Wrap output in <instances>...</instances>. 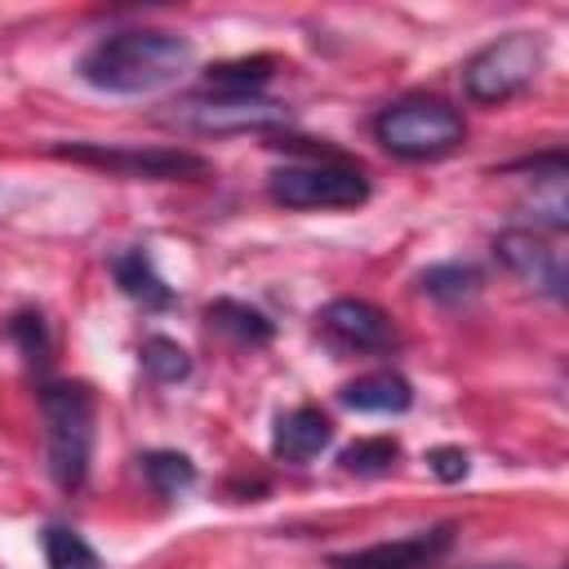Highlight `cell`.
Returning <instances> with one entry per match:
<instances>
[{
    "label": "cell",
    "instance_id": "7402d4cb",
    "mask_svg": "<svg viewBox=\"0 0 569 569\" xmlns=\"http://www.w3.org/2000/svg\"><path fill=\"white\" fill-rule=\"evenodd\" d=\"M427 467L440 476V480H462L467 476V467H471V458L458 449V445H436V449H427Z\"/></svg>",
    "mask_w": 569,
    "mask_h": 569
},
{
    "label": "cell",
    "instance_id": "7c38bea8",
    "mask_svg": "<svg viewBox=\"0 0 569 569\" xmlns=\"http://www.w3.org/2000/svg\"><path fill=\"white\" fill-rule=\"evenodd\" d=\"M338 400L347 409H360V413H405L413 405V387L405 373L396 369H378V373H365L356 382H347L338 391Z\"/></svg>",
    "mask_w": 569,
    "mask_h": 569
},
{
    "label": "cell",
    "instance_id": "9a60e30c",
    "mask_svg": "<svg viewBox=\"0 0 569 569\" xmlns=\"http://www.w3.org/2000/svg\"><path fill=\"white\" fill-rule=\"evenodd\" d=\"M276 76V58H231V62H213L204 71V89L209 93H258L267 80Z\"/></svg>",
    "mask_w": 569,
    "mask_h": 569
},
{
    "label": "cell",
    "instance_id": "ac0fdd59",
    "mask_svg": "<svg viewBox=\"0 0 569 569\" xmlns=\"http://www.w3.org/2000/svg\"><path fill=\"white\" fill-rule=\"evenodd\" d=\"M40 547H44V565L49 569H102L98 551L67 525H44Z\"/></svg>",
    "mask_w": 569,
    "mask_h": 569
},
{
    "label": "cell",
    "instance_id": "3957f363",
    "mask_svg": "<svg viewBox=\"0 0 569 569\" xmlns=\"http://www.w3.org/2000/svg\"><path fill=\"white\" fill-rule=\"evenodd\" d=\"M373 138L400 160H440L462 147L467 124H462V111L449 107L445 98L409 93L387 102L373 116Z\"/></svg>",
    "mask_w": 569,
    "mask_h": 569
},
{
    "label": "cell",
    "instance_id": "52a82bcc",
    "mask_svg": "<svg viewBox=\"0 0 569 569\" xmlns=\"http://www.w3.org/2000/svg\"><path fill=\"white\" fill-rule=\"evenodd\" d=\"M169 124L178 129H191V133H249V129H271V124H284L289 120V107L276 102V98H262V93H196V98H182L173 102V111L164 116Z\"/></svg>",
    "mask_w": 569,
    "mask_h": 569
},
{
    "label": "cell",
    "instance_id": "4fadbf2b",
    "mask_svg": "<svg viewBox=\"0 0 569 569\" xmlns=\"http://www.w3.org/2000/svg\"><path fill=\"white\" fill-rule=\"evenodd\" d=\"M111 276H116V284L133 298V302H142L147 311H164V307H173V289L160 280V271L151 267V253L147 249H124V253H116L111 258Z\"/></svg>",
    "mask_w": 569,
    "mask_h": 569
},
{
    "label": "cell",
    "instance_id": "9c48e42d",
    "mask_svg": "<svg viewBox=\"0 0 569 569\" xmlns=\"http://www.w3.org/2000/svg\"><path fill=\"white\" fill-rule=\"evenodd\" d=\"M493 253H498V262L507 267V271H516L525 284H533L538 293H547V298H565V284H569V276H565V258H560V249L547 240V236H538V231H525V227H507V231H498L493 236Z\"/></svg>",
    "mask_w": 569,
    "mask_h": 569
},
{
    "label": "cell",
    "instance_id": "e0dca14e",
    "mask_svg": "<svg viewBox=\"0 0 569 569\" xmlns=\"http://www.w3.org/2000/svg\"><path fill=\"white\" fill-rule=\"evenodd\" d=\"M142 476L160 498H178L196 485V462L178 449H151V453H142Z\"/></svg>",
    "mask_w": 569,
    "mask_h": 569
},
{
    "label": "cell",
    "instance_id": "603a6c76",
    "mask_svg": "<svg viewBox=\"0 0 569 569\" xmlns=\"http://www.w3.org/2000/svg\"><path fill=\"white\" fill-rule=\"evenodd\" d=\"M476 569H511V565H476Z\"/></svg>",
    "mask_w": 569,
    "mask_h": 569
},
{
    "label": "cell",
    "instance_id": "6da1fadb",
    "mask_svg": "<svg viewBox=\"0 0 569 569\" xmlns=\"http://www.w3.org/2000/svg\"><path fill=\"white\" fill-rule=\"evenodd\" d=\"M191 67V40L164 27H129L93 40L76 71L102 93H156Z\"/></svg>",
    "mask_w": 569,
    "mask_h": 569
},
{
    "label": "cell",
    "instance_id": "2e32d148",
    "mask_svg": "<svg viewBox=\"0 0 569 569\" xmlns=\"http://www.w3.org/2000/svg\"><path fill=\"white\" fill-rule=\"evenodd\" d=\"M418 284H422L427 298L453 307V302H467V298L480 293V271L471 262H436V267H427L418 276Z\"/></svg>",
    "mask_w": 569,
    "mask_h": 569
},
{
    "label": "cell",
    "instance_id": "ba28073f",
    "mask_svg": "<svg viewBox=\"0 0 569 569\" xmlns=\"http://www.w3.org/2000/svg\"><path fill=\"white\" fill-rule=\"evenodd\" d=\"M316 329L325 333V342L333 351H382L396 342V325L382 307L365 302V298H333L316 311Z\"/></svg>",
    "mask_w": 569,
    "mask_h": 569
},
{
    "label": "cell",
    "instance_id": "44dd1931",
    "mask_svg": "<svg viewBox=\"0 0 569 569\" xmlns=\"http://www.w3.org/2000/svg\"><path fill=\"white\" fill-rule=\"evenodd\" d=\"M9 333H13V342L22 347L27 365H36V369L49 365V329H44V316H40V311H18V316L9 320Z\"/></svg>",
    "mask_w": 569,
    "mask_h": 569
},
{
    "label": "cell",
    "instance_id": "8992f818",
    "mask_svg": "<svg viewBox=\"0 0 569 569\" xmlns=\"http://www.w3.org/2000/svg\"><path fill=\"white\" fill-rule=\"evenodd\" d=\"M267 191L284 209H356L369 200V178L342 160H302L276 169Z\"/></svg>",
    "mask_w": 569,
    "mask_h": 569
},
{
    "label": "cell",
    "instance_id": "277c9868",
    "mask_svg": "<svg viewBox=\"0 0 569 569\" xmlns=\"http://www.w3.org/2000/svg\"><path fill=\"white\" fill-rule=\"evenodd\" d=\"M542 53H547V44H542L538 31H507L498 40H489L462 67L467 98L471 102H507V98H516L542 71Z\"/></svg>",
    "mask_w": 569,
    "mask_h": 569
},
{
    "label": "cell",
    "instance_id": "ffe728a7",
    "mask_svg": "<svg viewBox=\"0 0 569 569\" xmlns=\"http://www.w3.org/2000/svg\"><path fill=\"white\" fill-rule=\"evenodd\" d=\"M396 458H400V445L391 436H365L338 453L342 471H356V476H382L396 467Z\"/></svg>",
    "mask_w": 569,
    "mask_h": 569
},
{
    "label": "cell",
    "instance_id": "d6986e66",
    "mask_svg": "<svg viewBox=\"0 0 569 569\" xmlns=\"http://www.w3.org/2000/svg\"><path fill=\"white\" fill-rule=\"evenodd\" d=\"M138 360H142V369H147L156 382H182V378H191V356H187V347H178V342L164 338V333L142 338Z\"/></svg>",
    "mask_w": 569,
    "mask_h": 569
},
{
    "label": "cell",
    "instance_id": "7a4b0ae2",
    "mask_svg": "<svg viewBox=\"0 0 569 569\" xmlns=\"http://www.w3.org/2000/svg\"><path fill=\"white\" fill-rule=\"evenodd\" d=\"M44 413V458L58 489H80L93 458V391L84 382H44L40 387Z\"/></svg>",
    "mask_w": 569,
    "mask_h": 569
},
{
    "label": "cell",
    "instance_id": "5bb4252c",
    "mask_svg": "<svg viewBox=\"0 0 569 569\" xmlns=\"http://www.w3.org/2000/svg\"><path fill=\"white\" fill-rule=\"evenodd\" d=\"M204 320H209V329H218V333H227V338H236L240 347H267L271 342V320L258 311V307H249V302H236V298H213L209 307H204Z\"/></svg>",
    "mask_w": 569,
    "mask_h": 569
},
{
    "label": "cell",
    "instance_id": "5b68a950",
    "mask_svg": "<svg viewBox=\"0 0 569 569\" xmlns=\"http://www.w3.org/2000/svg\"><path fill=\"white\" fill-rule=\"evenodd\" d=\"M53 156L93 164L120 178H142V182H200L213 173V164L196 151L182 147H102V142H58Z\"/></svg>",
    "mask_w": 569,
    "mask_h": 569
},
{
    "label": "cell",
    "instance_id": "8fae6325",
    "mask_svg": "<svg viewBox=\"0 0 569 569\" xmlns=\"http://www.w3.org/2000/svg\"><path fill=\"white\" fill-rule=\"evenodd\" d=\"M329 440H333V422L316 405H298V409L276 418L271 453L284 458V462H311Z\"/></svg>",
    "mask_w": 569,
    "mask_h": 569
},
{
    "label": "cell",
    "instance_id": "30bf717a",
    "mask_svg": "<svg viewBox=\"0 0 569 569\" xmlns=\"http://www.w3.org/2000/svg\"><path fill=\"white\" fill-rule=\"evenodd\" d=\"M449 547H453V525H436V529H422L409 538H391V542L329 556V569H427Z\"/></svg>",
    "mask_w": 569,
    "mask_h": 569
}]
</instances>
